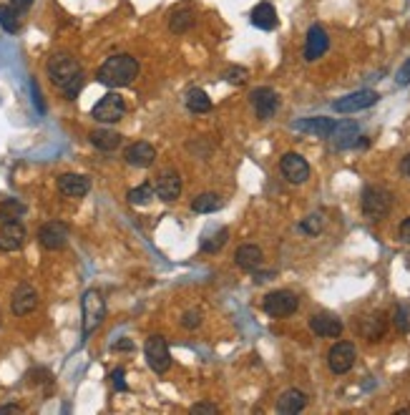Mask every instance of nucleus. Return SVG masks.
<instances>
[{"label": "nucleus", "mask_w": 410, "mask_h": 415, "mask_svg": "<svg viewBox=\"0 0 410 415\" xmlns=\"http://www.w3.org/2000/svg\"><path fill=\"white\" fill-rule=\"evenodd\" d=\"M50 83L61 91L66 99H76L84 89V68L68 53H53L45 63Z\"/></svg>", "instance_id": "nucleus-1"}, {"label": "nucleus", "mask_w": 410, "mask_h": 415, "mask_svg": "<svg viewBox=\"0 0 410 415\" xmlns=\"http://www.w3.org/2000/svg\"><path fill=\"white\" fill-rule=\"evenodd\" d=\"M136 76H139V61L128 53H116V55H111V58H106V61L101 63L99 73H96L99 83H104L109 89L131 86V83L136 81Z\"/></svg>", "instance_id": "nucleus-2"}, {"label": "nucleus", "mask_w": 410, "mask_h": 415, "mask_svg": "<svg viewBox=\"0 0 410 415\" xmlns=\"http://www.w3.org/2000/svg\"><path fill=\"white\" fill-rule=\"evenodd\" d=\"M360 209L367 219H382V216H388L390 209H393V192L380 187V184H367L362 189Z\"/></svg>", "instance_id": "nucleus-3"}, {"label": "nucleus", "mask_w": 410, "mask_h": 415, "mask_svg": "<svg viewBox=\"0 0 410 415\" xmlns=\"http://www.w3.org/2000/svg\"><path fill=\"white\" fill-rule=\"evenodd\" d=\"M81 310H84V340L99 330V325L106 317V299L99 289H86L81 299Z\"/></svg>", "instance_id": "nucleus-4"}, {"label": "nucleus", "mask_w": 410, "mask_h": 415, "mask_svg": "<svg viewBox=\"0 0 410 415\" xmlns=\"http://www.w3.org/2000/svg\"><path fill=\"white\" fill-rule=\"evenodd\" d=\"M297 307H299V297L294 292H289V289H275V292L265 294V299H262V310H265V315L275 317V320H282V317L294 315Z\"/></svg>", "instance_id": "nucleus-5"}, {"label": "nucleus", "mask_w": 410, "mask_h": 415, "mask_svg": "<svg viewBox=\"0 0 410 415\" xmlns=\"http://www.w3.org/2000/svg\"><path fill=\"white\" fill-rule=\"evenodd\" d=\"M377 101H380V94L372 89H362V91H353V94L343 96V99L333 101V111L335 114H343V116H348V114H358V111H365L370 109V106H375Z\"/></svg>", "instance_id": "nucleus-6"}, {"label": "nucleus", "mask_w": 410, "mask_h": 415, "mask_svg": "<svg viewBox=\"0 0 410 415\" xmlns=\"http://www.w3.org/2000/svg\"><path fill=\"white\" fill-rule=\"evenodd\" d=\"M144 355H146V363L154 372L164 375V372L172 367V355H169V345L167 340L161 338V335H151L144 345Z\"/></svg>", "instance_id": "nucleus-7"}, {"label": "nucleus", "mask_w": 410, "mask_h": 415, "mask_svg": "<svg viewBox=\"0 0 410 415\" xmlns=\"http://www.w3.org/2000/svg\"><path fill=\"white\" fill-rule=\"evenodd\" d=\"M355 360H358V350H355V345L348 343V340L335 343L333 348H330V353H327V365H330V370H333L335 375H345V372L353 370Z\"/></svg>", "instance_id": "nucleus-8"}, {"label": "nucleus", "mask_w": 410, "mask_h": 415, "mask_svg": "<svg viewBox=\"0 0 410 415\" xmlns=\"http://www.w3.org/2000/svg\"><path fill=\"white\" fill-rule=\"evenodd\" d=\"M91 116L101 123H116L126 116V104L118 94H106L99 104L91 109Z\"/></svg>", "instance_id": "nucleus-9"}, {"label": "nucleus", "mask_w": 410, "mask_h": 415, "mask_svg": "<svg viewBox=\"0 0 410 415\" xmlns=\"http://www.w3.org/2000/svg\"><path fill=\"white\" fill-rule=\"evenodd\" d=\"M279 172H282V177L287 179L289 184H305L307 179H310L312 169L302 154H297V151H287V154L279 159Z\"/></svg>", "instance_id": "nucleus-10"}, {"label": "nucleus", "mask_w": 410, "mask_h": 415, "mask_svg": "<svg viewBox=\"0 0 410 415\" xmlns=\"http://www.w3.org/2000/svg\"><path fill=\"white\" fill-rule=\"evenodd\" d=\"M68 237H71V229L63 224V221H45L43 227L38 229V242L43 249L48 252H58L68 244Z\"/></svg>", "instance_id": "nucleus-11"}, {"label": "nucleus", "mask_w": 410, "mask_h": 415, "mask_svg": "<svg viewBox=\"0 0 410 415\" xmlns=\"http://www.w3.org/2000/svg\"><path fill=\"white\" fill-rule=\"evenodd\" d=\"M250 101H252V106H255L257 118H262V121L272 118L275 114H277V109H279V96H277V91H275V89H267V86H262V89L252 91Z\"/></svg>", "instance_id": "nucleus-12"}, {"label": "nucleus", "mask_w": 410, "mask_h": 415, "mask_svg": "<svg viewBox=\"0 0 410 415\" xmlns=\"http://www.w3.org/2000/svg\"><path fill=\"white\" fill-rule=\"evenodd\" d=\"M327 48H330V35H327V31L320 23H312L310 31H307V38H305V61L312 63V61H317V58H322V55L327 53Z\"/></svg>", "instance_id": "nucleus-13"}, {"label": "nucleus", "mask_w": 410, "mask_h": 415, "mask_svg": "<svg viewBox=\"0 0 410 415\" xmlns=\"http://www.w3.org/2000/svg\"><path fill=\"white\" fill-rule=\"evenodd\" d=\"M360 126L355 121H335V128L330 133V141L338 151H348L358 146V138H360Z\"/></svg>", "instance_id": "nucleus-14"}, {"label": "nucleus", "mask_w": 410, "mask_h": 415, "mask_svg": "<svg viewBox=\"0 0 410 415\" xmlns=\"http://www.w3.org/2000/svg\"><path fill=\"white\" fill-rule=\"evenodd\" d=\"M154 194L161 201H177L182 197V177H179V172H174V169L161 172L154 184Z\"/></svg>", "instance_id": "nucleus-15"}, {"label": "nucleus", "mask_w": 410, "mask_h": 415, "mask_svg": "<svg viewBox=\"0 0 410 415\" xmlns=\"http://www.w3.org/2000/svg\"><path fill=\"white\" fill-rule=\"evenodd\" d=\"M35 307H38V292H35L33 284H28V282L18 284L16 292H13V297H11L13 315L23 317V315H28V312H33Z\"/></svg>", "instance_id": "nucleus-16"}, {"label": "nucleus", "mask_w": 410, "mask_h": 415, "mask_svg": "<svg viewBox=\"0 0 410 415\" xmlns=\"http://www.w3.org/2000/svg\"><path fill=\"white\" fill-rule=\"evenodd\" d=\"M26 227L21 221H3L0 227V252H18V249L26 244Z\"/></svg>", "instance_id": "nucleus-17"}, {"label": "nucleus", "mask_w": 410, "mask_h": 415, "mask_svg": "<svg viewBox=\"0 0 410 415\" xmlns=\"http://www.w3.org/2000/svg\"><path fill=\"white\" fill-rule=\"evenodd\" d=\"M310 330L317 338H340L343 335V320L330 312H317L310 317Z\"/></svg>", "instance_id": "nucleus-18"}, {"label": "nucleus", "mask_w": 410, "mask_h": 415, "mask_svg": "<svg viewBox=\"0 0 410 415\" xmlns=\"http://www.w3.org/2000/svg\"><path fill=\"white\" fill-rule=\"evenodd\" d=\"M58 192L71 199H81L91 192V179L84 174H61L58 177Z\"/></svg>", "instance_id": "nucleus-19"}, {"label": "nucleus", "mask_w": 410, "mask_h": 415, "mask_svg": "<svg viewBox=\"0 0 410 415\" xmlns=\"http://www.w3.org/2000/svg\"><path fill=\"white\" fill-rule=\"evenodd\" d=\"M128 166H136V169H149L151 164L156 161V149L149 144V141H136L126 149L123 154Z\"/></svg>", "instance_id": "nucleus-20"}, {"label": "nucleus", "mask_w": 410, "mask_h": 415, "mask_svg": "<svg viewBox=\"0 0 410 415\" xmlns=\"http://www.w3.org/2000/svg\"><path fill=\"white\" fill-rule=\"evenodd\" d=\"M294 131H302V133H310V136L317 138H330L335 128V121L327 116H312V118H299V121H292Z\"/></svg>", "instance_id": "nucleus-21"}, {"label": "nucleus", "mask_w": 410, "mask_h": 415, "mask_svg": "<svg viewBox=\"0 0 410 415\" xmlns=\"http://www.w3.org/2000/svg\"><path fill=\"white\" fill-rule=\"evenodd\" d=\"M360 332L362 338H367L370 343H377V340L385 338V332H388V315L385 312H370V315L362 317L360 322Z\"/></svg>", "instance_id": "nucleus-22"}, {"label": "nucleus", "mask_w": 410, "mask_h": 415, "mask_svg": "<svg viewBox=\"0 0 410 415\" xmlns=\"http://www.w3.org/2000/svg\"><path fill=\"white\" fill-rule=\"evenodd\" d=\"M250 23L255 28H260V31H275V28L279 26V18H277V11H275V6H272V3H267V0H262V3H257V6L252 8Z\"/></svg>", "instance_id": "nucleus-23"}, {"label": "nucleus", "mask_w": 410, "mask_h": 415, "mask_svg": "<svg viewBox=\"0 0 410 415\" xmlns=\"http://www.w3.org/2000/svg\"><path fill=\"white\" fill-rule=\"evenodd\" d=\"M234 262H237L239 270L244 272H257L265 262V255H262V249L257 244H242L237 249V255H234Z\"/></svg>", "instance_id": "nucleus-24"}, {"label": "nucleus", "mask_w": 410, "mask_h": 415, "mask_svg": "<svg viewBox=\"0 0 410 415\" xmlns=\"http://www.w3.org/2000/svg\"><path fill=\"white\" fill-rule=\"evenodd\" d=\"M305 405H307V395L302 390H297V387H289V390H284L277 398V413L297 415L305 410Z\"/></svg>", "instance_id": "nucleus-25"}, {"label": "nucleus", "mask_w": 410, "mask_h": 415, "mask_svg": "<svg viewBox=\"0 0 410 415\" xmlns=\"http://www.w3.org/2000/svg\"><path fill=\"white\" fill-rule=\"evenodd\" d=\"M91 144L99 151H116L121 146V133L113 128H96L91 131Z\"/></svg>", "instance_id": "nucleus-26"}, {"label": "nucleus", "mask_w": 410, "mask_h": 415, "mask_svg": "<svg viewBox=\"0 0 410 415\" xmlns=\"http://www.w3.org/2000/svg\"><path fill=\"white\" fill-rule=\"evenodd\" d=\"M222 206L224 199L214 192H204L192 199V211H196V214H211V211H219Z\"/></svg>", "instance_id": "nucleus-27"}, {"label": "nucleus", "mask_w": 410, "mask_h": 415, "mask_svg": "<svg viewBox=\"0 0 410 415\" xmlns=\"http://www.w3.org/2000/svg\"><path fill=\"white\" fill-rule=\"evenodd\" d=\"M187 109L192 111V114H209V111H211V99L206 96V91L192 89L187 94Z\"/></svg>", "instance_id": "nucleus-28"}, {"label": "nucleus", "mask_w": 410, "mask_h": 415, "mask_svg": "<svg viewBox=\"0 0 410 415\" xmlns=\"http://www.w3.org/2000/svg\"><path fill=\"white\" fill-rule=\"evenodd\" d=\"M192 26H194V13L189 11H177L169 18V31L172 33H187V31H192Z\"/></svg>", "instance_id": "nucleus-29"}, {"label": "nucleus", "mask_w": 410, "mask_h": 415, "mask_svg": "<svg viewBox=\"0 0 410 415\" xmlns=\"http://www.w3.org/2000/svg\"><path fill=\"white\" fill-rule=\"evenodd\" d=\"M227 239H229V229L227 227H219L214 237H201V252H206V255H214V252H219V249L227 244Z\"/></svg>", "instance_id": "nucleus-30"}, {"label": "nucleus", "mask_w": 410, "mask_h": 415, "mask_svg": "<svg viewBox=\"0 0 410 415\" xmlns=\"http://www.w3.org/2000/svg\"><path fill=\"white\" fill-rule=\"evenodd\" d=\"M21 216H26V204L18 199H6L0 204V221H18Z\"/></svg>", "instance_id": "nucleus-31"}, {"label": "nucleus", "mask_w": 410, "mask_h": 415, "mask_svg": "<svg viewBox=\"0 0 410 415\" xmlns=\"http://www.w3.org/2000/svg\"><path fill=\"white\" fill-rule=\"evenodd\" d=\"M0 26L6 33H18L21 31V18L11 6H0Z\"/></svg>", "instance_id": "nucleus-32"}, {"label": "nucleus", "mask_w": 410, "mask_h": 415, "mask_svg": "<svg viewBox=\"0 0 410 415\" xmlns=\"http://www.w3.org/2000/svg\"><path fill=\"white\" fill-rule=\"evenodd\" d=\"M322 227H325V216L320 211H315V214L305 216V219L299 221V232H305L307 237H317L322 232Z\"/></svg>", "instance_id": "nucleus-33"}, {"label": "nucleus", "mask_w": 410, "mask_h": 415, "mask_svg": "<svg viewBox=\"0 0 410 415\" xmlns=\"http://www.w3.org/2000/svg\"><path fill=\"white\" fill-rule=\"evenodd\" d=\"M151 199H154V187H151V184H141V187L128 192V201H131L133 206H146Z\"/></svg>", "instance_id": "nucleus-34"}, {"label": "nucleus", "mask_w": 410, "mask_h": 415, "mask_svg": "<svg viewBox=\"0 0 410 415\" xmlns=\"http://www.w3.org/2000/svg\"><path fill=\"white\" fill-rule=\"evenodd\" d=\"M393 325L398 332H410V310L405 304H395L393 307Z\"/></svg>", "instance_id": "nucleus-35"}, {"label": "nucleus", "mask_w": 410, "mask_h": 415, "mask_svg": "<svg viewBox=\"0 0 410 415\" xmlns=\"http://www.w3.org/2000/svg\"><path fill=\"white\" fill-rule=\"evenodd\" d=\"M182 325L187 327V330H194V327H199V325H201V312H199V310H189V312H184Z\"/></svg>", "instance_id": "nucleus-36"}, {"label": "nucleus", "mask_w": 410, "mask_h": 415, "mask_svg": "<svg viewBox=\"0 0 410 415\" xmlns=\"http://www.w3.org/2000/svg\"><path fill=\"white\" fill-rule=\"evenodd\" d=\"M123 375H126V370H123V367H116V370L111 372L113 390H118V393H126V390H128V385H126V380H123Z\"/></svg>", "instance_id": "nucleus-37"}, {"label": "nucleus", "mask_w": 410, "mask_h": 415, "mask_svg": "<svg viewBox=\"0 0 410 415\" xmlns=\"http://www.w3.org/2000/svg\"><path fill=\"white\" fill-rule=\"evenodd\" d=\"M227 81L229 83H237V86H242V83L247 81V68H242V66L229 68V71H227Z\"/></svg>", "instance_id": "nucleus-38"}, {"label": "nucleus", "mask_w": 410, "mask_h": 415, "mask_svg": "<svg viewBox=\"0 0 410 415\" xmlns=\"http://www.w3.org/2000/svg\"><path fill=\"white\" fill-rule=\"evenodd\" d=\"M395 83L398 86H410V58L398 68V76H395Z\"/></svg>", "instance_id": "nucleus-39"}, {"label": "nucleus", "mask_w": 410, "mask_h": 415, "mask_svg": "<svg viewBox=\"0 0 410 415\" xmlns=\"http://www.w3.org/2000/svg\"><path fill=\"white\" fill-rule=\"evenodd\" d=\"M33 6V0H11V8L21 16V13H26L28 8Z\"/></svg>", "instance_id": "nucleus-40"}, {"label": "nucleus", "mask_w": 410, "mask_h": 415, "mask_svg": "<svg viewBox=\"0 0 410 415\" xmlns=\"http://www.w3.org/2000/svg\"><path fill=\"white\" fill-rule=\"evenodd\" d=\"M192 413H219V408L211 403H196V405H192Z\"/></svg>", "instance_id": "nucleus-41"}, {"label": "nucleus", "mask_w": 410, "mask_h": 415, "mask_svg": "<svg viewBox=\"0 0 410 415\" xmlns=\"http://www.w3.org/2000/svg\"><path fill=\"white\" fill-rule=\"evenodd\" d=\"M398 234H400V239H403L405 244H410V216H408V219H403V221H400V229H398Z\"/></svg>", "instance_id": "nucleus-42"}, {"label": "nucleus", "mask_w": 410, "mask_h": 415, "mask_svg": "<svg viewBox=\"0 0 410 415\" xmlns=\"http://www.w3.org/2000/svg\"><path fill=\"white\" fill-rule=\"evenodd\" d=\"M31 91H33V104H35V109H38V114H43L45 106H43V101H40V91H38V86H35V81L31 83Z\"/></svg>", "instance_id": "nucleus-43"}, {"label": "nucleus", "mask_w": 410, "mask_h": 415, "mask_svg": "<svg viewBox=\"0 0 410 415\" xmlns=\"http://www.w3.org/2000/svg\"><path fill=\"white\" fill-rule=\"evenodd\" d=\"M400 174L410 179V154H408V156H403V161H400Z\"/></svg>", "instance_id": "nucleus-44"}, {"label": "nucleus", "mask_w": 410, "mask_h": 415, "mask_svg": "<svg viewBox=\"0 0 410 415\" xmlns=\"http://www.w3.org/2000/svg\"><path fill=\"white\" fill-rule=\"evenodd\" d=\"M113 350H133V343L128 338H123V340H118V343L113 345Z\"/></svg>", "instance_id": "nucleus-45"}, {"label": "nucleus", "mask_w": 410, "mask_h": 415, "mask_svg": "<svg viewBox=\"0 0 410 415\" xmlns=\"http://www.w3.org/2000/svg\"><path fill=\"white\" fill-rule=\"evenodd\" d=\"M8 413H21V408H18V405H3V408H0V415H8Z\"/></svg>", "instance_id": "nucleus-46"}]
</instances>
